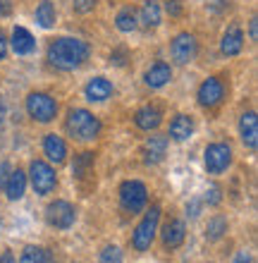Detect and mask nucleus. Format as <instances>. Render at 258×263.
Instances as JSON below:
<instances>
[{
  "label": "nucleus",
  "instance_id": "nucleus-24",
  "mask_svg": "<svg viewBox=\"0 0 258 263\" xmlns=\"http://www.w3.org/2000/svg\"><path fill=\"white\" fill-rule=\"evenodd\" d=\"M115 27H117L120 31H125V34H129V31H134V29L139 27V20H136L134 7H122V10H120L117 17H115Z\"/></svg>",
  "mask_w": 258,
  "mask_h": 263
},
{
  "label": "nucleus",
  "instance_id": "nucleus-21",
  "mask_svg": "<svg viewBox=\"0 0 258 263\" xmlns=\"http://www.w3.org/2000/svg\"><path fill=\"white\" fill-rule=\"evenodd\" d=\"M191 132H194V120L189 115H177L172 120V125H170V137L174 141H187L191 137Z\"/></svg>",
  "mask_w": 258,
  "mask_h": 263
},
{
  "label": "nucleus",
  "instance_id": "nucleus-7",
  "mask_svg": "<svg viewBox=\"0 0 258 263\" xmlns=\"http://www.w3.org/2000/svg\"><path fill=\"white\" fill-rule=\"evenodd\" d=\"M203 160H206V170L210 175H220L225 173L232 163V148L227 144H210L206 146V153H203Z\"/></svg>",
  "mask_w": 258,
  "mask_h": 263
},
{
  "label": "nucleus",
  "instance_id": "nucleus-6",
  "mask_svg": "<svg viewBox=\"0 0 258 263\" xmlns=\"http://www.w3.org/2000/svg\"><path fill=\"white\" fill-rule=\"evenodd\" d=\"M29 175H31V187H34L36 194L46 196V194H50V192L57 187L55 170H53L48 163H43V160H34Z\"/></svg>",
  "mask_w": 258,
  "mask_h": 263
},
{
  "label": "nucleus",
  "instance_id": "nucleus-23",
  "mask_svg": "<svg viewBox=\"0 0 258 263\" xmlns=\"http://www.w3.org/2000/svg\"><path fill=\"white\" fill-rule=\"evenodd\" d=\"M93 153H79L77 158H74V163H72V175L77 177V180H84L86 175L93 173Z\"/></svg>",
  "mask_w": 258,
  "mask_h": 263
},
{
  "label": "nucleus",
  "instance_id": "nucleus-27",
  "mask_svg": "<svg viewBox=\"0 0 258 263\" xmlns=\"http://www.w3.org/2000/svg\"><path fill=\"white\" fill-rule=\"evenodd\" d=\"M46 258H48V254L43 249H38V247H27V249L22 251L19 263H46Z\"/></svg>",
  "mask_w": 258,
  "mask_h": 263
},
{
  "label": "nucleus",
  "instance_id": "nucleus-32",
  "mask_svg": "<svg viewBox=\"0 0 258 263\" xmlns=\"http://www.w3.org/2000/svg\"><path fill=\"white\" fill-rule=\"evenodd\" d=\"M165 10H168L170 17H180L182 14V0H168V3H165Z\"/></svg>",
  "mask_w": 258,
  "mask_h": 263
},
{
  "label": "nucleus",
  "instance_id": "nucleus-19",
  "mask_svg": "<svg viewBox=\"0 0 258 263\" xmlns=\"http://www.w3.org/2000/svg\"><path fill=\"white\" fill-rule=\"evenodd\" d=\"M187 237V228L182 220H170L165 228H163V244L170 247V249H177Z\"/></svg>",
  "mask_w": 258,
  "mask_h": 263
},
{
  "label": "nucleus",
  "instance_id": "nucleus-1",
  "mask_svg": "<svg viewBox=\"0 0 258 263\" xmlns=\"http://www.w3.org/2000/svg\"><path fill=\"white\" fill-rule=\"evenodd\" d=\"M48 63L50 67L60 69V72H72V69L82 67L89 58V43L82 39H57L48 46Z\"/></svg>",
  "mask_w": 258,
  "mask_h": 263
},
{
  "label": "nucleus",
  "instance_id": "nucleus-20",
  "mask_svg": "<svg viewBox=\"0 0 258 263\" xmlns=\"http://www.w3.org/2000/svg\"><path fill=\"white\" fill-rule=\"evenodd\" d=\"M24 189H27V175L22 173V170H14L10 173L7 177V184H5V194L10 201H17L24 196Z\"/></svg>",
  "mask_w": 258,
  "mask_h": 263
},
{
  "label": "nucleus",
  "instance_id": "nucleus-30",
  "mask_svg": "<svg viewBox=\"0 0 258 263\" xmlns=\"http://www.w3.org/2000/svg\"><path fill=\"white\" fill-rule=\"evenodd\" d=\"M220 199H223V196H220V187H210L208 192H206V203H208V206H217V203H220Z\"/></svg>",
  "mask_w": 258,
  "mask_h": 263
},
{
  "label": "nucleus",
  "instance_id": "nucleus-31",
  "mask_svg": "<svg viewBox=\"0 0 258 263\" xmlns=\"http://www.w3.org/2000/svg\"><path fill=\"white\" fill-rule=\"evenodd\" d=\"M110 63L117 65V67H122V65L127 63V48H117L110 53Z\"/></svg>",
  "mask_w": 258,
  "mask_h": 263
},
{
  "label": "nucleus",
  "instance_id": "nucleus-11",
  "mask_svg": "<svg viewBox=\"0 0 258 263\" xmlns=\"http://www.w3.org/2000/svg\"><path fill=\"white\" fill-rule=\"evenodd\" d=\"M242 48H244V34H242V29H239L237 24H232V27H227V31L223 34L220 53L227 55V58H232V55H239Z\"/></svg>",
  "mask_w": 258,
  "mask_h": 263
},
{
  "label": "nucleus",
  "instance_id": "nucleus-15",
  "mask_svg": "<svg viewBox=\"0 0 258 263\" xmlns=\"http://www.w3.org/2000/svg\"><path fill=\"white\" fill-rule=\"evenodd\" d=\"M84 93L91 103H101V101H108V98L112 96V84H110V79H105V77H93V79L86 84Z\"/></svg>",
  "mask_w": 258,
  "mask_h": 263
},
{
  "label": "nucleus",
  "instance_id": "nucleus-3",
  "mask_svg": "<svg viewBox=\"0 0 258 263\" xmlns=\"http://www.w3.org/2000/svg\"><path fill=\"white\" fill-rule=\"evenodd\" d=\"M158 220H161V206H151V211L144 215V220L136 225V230L132 235V244L136 251H146L151 247L155 230H158Z\"/></svg>",
  "mask_w": 258,
  "mask_h": 263
},
{
  "label": "nucleus",
  "instance_id": "nucleus-34",
  "mask_svg": "<svg viewBox=\"0 0 258 263\" xmlns=\"http://www.w3.org/2000/svg\"><path fill=\"white\" fill-rule=\"evenodd\" d=\"M10 12H12V5H10V0H0V17H7Z\"/></svg>",
  "mask_w": 258,
  "mask_h": 263
},
{
  "label": "nucleus",
  "instance_id": "nucleus-12",
  "mask_svg": "<svg viewBox=\"0 0 258 263\" xmlns=\"http://www.w3.org/2000/svg\"><path fill=\"white\" fill-rule=\"evenodd\" d=\"M134 122H136V127L144 132H151V129H158V125L163 122V112L158 105H144V108H139V110L134 112Z\"/></svg>",
  "mask_w": 258,
  "mask_h": 263
},
{
  "label": "nucleus",
  "instance_id": "nucleus-37",
  "mask_svg": "<svg viewBox=\"0 0 258 263\" xmlns=\"http://www.w3.org/2000/svg\"><path fill=\"white\" fill-rule=\"evenodd\" d=\"M199 211H201V203H199V201H191V206H189V213H191V218H196V215H199Z\"/></svg>",
  "mask_w": 258,
  "mask_h": 263
},
{
  "label": "nucleus",
  "instance_id": "nucleus-25",
  "mask_svg": "<svg viewBox=\"0 0 258 263\" xmlns=\"http://www.w3.org/2000/svg\"><path fill=\"white\" fill-rule=\"evenodd\" d=\"M36 22H38L43 29H50L55 24V7H53L50 0H43L41 5L36 7Z\"/></svg>",
  "mask_w": 258,
  "mask_h": 263
},
{
  "label": "nucleus",
  "instance_id": "nucleus-22",
  "mask_svg": "<svg viewBox=\"0 0 258 263\" xmlns=\"http://www.w3.org/2000/svg\"><path fill=\"white\" fill-rule=\"evenodd\" d=\"M141 24H144V29H155L161 24V5H158V0H144Z\"/></svg>",
  "mask_w": 258,
  "mask_h": 263
},
{
  "label": "nucleus",
  "instance_id": "nucleus-18",
  "mask_svg": "<svg viewBox=\"0 0 258 263\" xmlns=\"http://www.w3.org/2000/svg\"><path fill=\"white\" fill-rule=\"evenodd\" d=\"M36 48V41L34 36L29 34L24 27H14L12 29V50L17 55H29V53H34Z\"/></svg>",
  "mask_w": 258,
  "mask_h": 263
},
{
  "label": "nucleus",
  "instance_id": "nucleus-17",
  "mask_svg": "<svg viewBox=\"0 0 258 263\" xmlns=\"http://www.w3.org/2000/svg\"><path fill=\"white\" fill-rule=\"evenodd\" d=\"M43 153L48 156L50 163H63L65 156H67V146L57 134H46L43 139Z\"/></svg>",
  "mask_w": 258,
  "mask_h": 263
},
{
  "label": "nucleus",
  "instance_id": "nucleus-26",
  "mask_svg": "<svg viewBox=\"0 0 258 263\" xmlns=\"http://www.w3.org/2000/svg\"><path fill=\"white\" fill-rule=\"evenodd\" d=\"M225 232H227V218H223V215H215V218H210L208 225H206V239L215 242V239H220Z\"/></svg>",
  "mask_w": 258,
  "mask_h": 263
},
{
  "label": "nucleus",
  "instance_id": "nucleus-13",
  "mask_svg": "<svg viewBox=\"0 0 258 263\" xmlns=\"http://www.w3.org/2000/svg\"><path fill=\"white\" fill-rule=\"evenodd\" d=\"M165 151H168V137L153 134V137H148L146 144H144V160H146L148 165H155V163L163 160Z\"/></svg>",
  "mask_w": 258,
  "mask_h": 263
},
{
  "label": "nucleus",
  "instance_id": "nucleus-39",
  "mask_svg": "<svg viewBox=\"0 0 258 263\" xmlns=\"http://www.w3.org/2000/svg\"><path fill=\"white\" fill-rule=\"evenodd\" d=\"M251 39L256 41L258 39V31H256V20H251Z\"/></svg>",
  "mask_w": 258,
  "mask_h": 263
},
{
  "label": "nucleus",
  "instance_id": "nucleus-35",
  "mask_svg": "<svg viewBox=\"0 0 258 263\" xmlns=\"http://www.w3.org/2000/svg\"><path fill=\"white\" fill-rule=\"evenodd\" d=\"M234 263H251V256H249L246 251H239L237 258H234Z\"/></svg>",
  "mask_w": 258,
  "mask_h": 263
},
{
  "label": "nucleus",
  "instance_id": "nucleus-2",
  "mask_svg": "<svg viewBox=\"0 0 258 263\" xmlns=\"http://www.w3.org/2000/svg\"><path fill=\"white\" fill-rule=\"evenodd\" d=\"M65 127H67V134L72 139H77V141H91V139H96L101 134V120L93 112L84 110V108L70 110Z\"/></svg>",
  "mask_w": 258,
  "mask_h": 263
},
{
  "label": "nucleus",
  "instance_id": "nucleus-33",
  "mask_svg": "<svg viewBox=\"0 0 258 263\" xmlns=\"http://www.w3.org/2000/svg\"><path fill=\"white\" fill-rule=\"evenodd\" d=\"M10 173H12V170H10V163H5V160H3V163H0V189H5Z\"/></svg>",
  "mask_w": 258,
  "mask_h": 263
},
{
  "label": "nucleus",
  "instance_id": "nucleus-29",
  "mask_svg": "<svg viewBox=\"0 0 258 263\" xmlns=\"http://www.w3.org/2000/svg\"><path fill=\"white\" fill-rule=\"evenodd\" d=\"M96 3H98V0H74V3H72V7H74V12L86 14V12H91V10L96 7Z\"/></svg>",
  "mask_w": 258,
  "mask_h": 263
},
{
  "label": "nucleus",
  "instance_id": "nucleus-5",
  "mask_svg": "<svg viewBox=\"0 0 258 263\" xmlns=\"http://www.w3.org/2000/svg\"><path fill=\"white\" fill-rule=\"evenodd\" d=\"M146 201H148V192L139 180L122 182V187H120V203H122V208L127 213H139L141 208L146 206Z\"/></svg>",
  "mask_w": 258,
  "mask_h": 263
},
{
  "label": "nucleus",
  "instance_id": "nucleus-36",
  "mask_svg": "<svg viewBox=\"0 0 258 263\" xmlns=\"http://www.w3.org/2000/svg\"><path fill=\"white\" fill-rule=\"evenodd\" d=\"M5 53H7V41L5 36L0 34V60H5Z\"/></svg>",
  "mask_w": 258,
  "mask_h": 263
},
{
  "label": "nucleus",
  "instance_id": "nucleus-14",
  "mask_svg": "<svg viewBox=\"0 0 258 263\" xmlns=\"http://www.w3.org/2000/svg\"><path fill=\"white\" fill-rule=\"evenodd\" d=\"M239 134H242V141H244L246 148H256L258 146V118L256 112H244L242 120H239Z\"/></svg>",
  "mask_w": 258,
  "mask_h": 263
},
{
  "label": "nucleus",
  "instance_id": "nucleus-16",
  "mask_svg": "<svg viewBox=\"0 0 258 263\" xmlns=\"http://www.w3.org/2000/svg\"><path fill=\"white\" fill-rule=\"evenodd\" d=\"M170 79H172V67H170L168 63L151 65V67L146 69V74H144V82H146V86H151V89H161Z\"/></svg>",
  "mask_w": 258,
  "mask_h": 263
},
{
  "label": "nucleus",
  "instance_id": "nucleus-38",
  "mask_svg": "<svg viewBox=\"0 0 258 263\" xmlns=\"http://www.w3.org/2000/svg\"><path fill=\"white\" fill-rule=\"evenodd\" d=\"M0 263H14V254H12V251H3Z\"/></svg>",
  "mask_w": 258,
  "mask_h": 263
},
{
  "label": "nucleus",
  "instance_id": "nucleus-4",
  "mask_svg": "<svg viewBox=\"0 0 258 263\" xmlns=\"http://www.w3.org/2000/svg\"><path fill=\"white\" fill-rule=\"evenodd\" d=\"M27 112H29V118L38 120V122H50V120H55V115H57V101L53 96H48V93H41V91L29 93Z\"/></svg>",
  "mask_w": 258,
  "mask_h": 263
},
{
  "label": "nucleus",
  "instance_id": "nucleus-10",
  "mask_svg": "<svg viewBox=\"0 0 258 263\" xmlns=\"http://www.w3.org/2000/svg\"><path fill=\"white\" fill-rule=\"evenodd\" d=\"M74 208L67 203V201H53L48 208H46V220L53 225V228H60V230H67L74 225Z\"/></svg>",
  "mask_w": 258,
  "mask_h": 263
},
{
  "label": "nucleus",
  "instance_id": "nucleus-8",
  "mask_svg": "<svg viewBox=\"0 0 258 263\" xmlns=\"http://www.w3.org/2000/svg\"><path fill=\"white\" fill-rule=\"evenodd\" d=\"M196 50H199V43H196L194 34H177L174 36L172 46H170V55L177 65H189L196 58Z\"/></svg>",
  "mask_w": 258,
  "mask_h": 263
},
{
  "label": "nucleus",
  "instance_id": "nucleus-28",
  "mask_svg": "<svg viewBox=\"0 0 258 263\" xmlns=\"http://www.w3.org/2000/svg\"><path fill=\"white\" fill-rule=\"evenodd\" d=\"M101 263H122V251L117 247H105L101 251Z\"/></svg>",
  "mask_w": 258,
  "mask_h": 263
},
{
  "label": "nucleus",
  "instance_id": "nucleus-40",
  "mask_svg": "<svg viewBox=\"0 0 258 263\" xmlns=\"http://www.w3.org/2000/svg\"><path fill=\"white\" fill-rule=\"evenodd\" d=\"M3 120H5V103L0 101V125H3Z\"/></svg>",
  "mask_w": 258,
  "mask_h": 263
},
{
  "label": "nucleus",
  "instance_id": "nucleus-9",
  "mask_svg": "<svg viewBox=\"0 0 258 263\" xmlns=\"http://www.w3.org/2000/svg\"><path fill=\"white\" fill-rule=\"evenodd\" d=\"M225 82L220 77H208L206 82L199 86V103L203 108H217L225 101Z\"/></svg>",
  "mask_w": 258,
  "mask_h": 263
}]
</instances>
